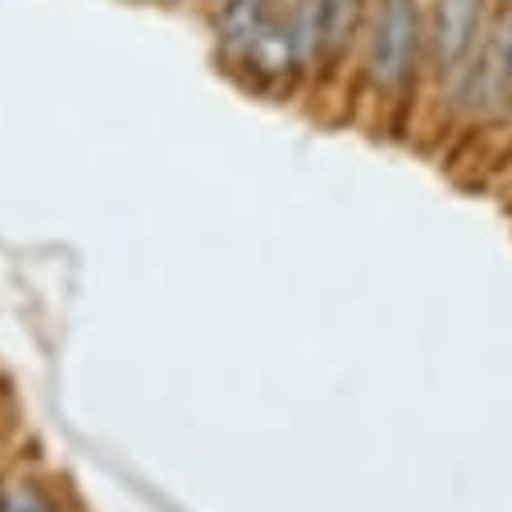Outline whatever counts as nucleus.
Listing matches in <instances>:
<instances>
[{"mask_svg":"<svg viewBox=\"0 0 512 512\" xmlns=\"http://www.w3.org/2000/svg\"><path fill=\"white\" fill-rule=\"evenodd\" d=\"M488 0H432L428 16V52L440 72H460V64L472 56L480 20Z\"/></svg>","mask_w":512,"mask_h":512,"instance_id":"2","label":"nucleus"},{"mask_svg":"<svg viewBox=\"0 0 512 512\" xmlns=\"http://www.w3.org/2000/svg\"><path fill=\"white\" fill-rule=\"evenodd\" d=\"M488 80L500 96L512 92V12L504 16L500 24V36L492 40V68H488Z\"/></svg>","mask_w":512,"mask_h":512,"instance_id":"4","label":"nucleus"},{"mask_svg":"<svg viewBox=\"0 0 512 512\" xmlns=\"http://www.w3.org/2000/svg\"><path fill=\"white\" fill-rule=\"evenodd\" d=\"M368 12V0H312V20H316V56L336 60L360 32Z\"/></svg>","mask_w":512,"mask_h":512,"instance_id":"3","label":"nucleus"},{"mask_svg":"<svg viewBox=\"0 0 512 512\" xmlns=\"http://www.w3.org/2000/svg\"><path fill=\"white\" fill-rule=\"evenodd\" d=\"M0 496H4V492H0Z\"/></svg>","mask_w":512,"mask_h":512,"instance_id":"7","label":"nucleus"},{"mask_svg":"<svg viewBox=\"0 0 512 512\" xmlns=\"http://www.w3.org/2000/svg\"><path fill=\"white\" fill-rule=\"evenodd\" d=\"M424 44H428V24L420 0H376L372 32H368V76L380 88L408 84Z\"/></svg>","mask_w":512,"mask_h":512,"instance_id":"1","label":"nucleus"},{"mask_svg":"<svg viewBox=\"0 0 512 512\" xmlns=\"http://www.w3.org/2000/svg\"><path fill=\"white\" fill-rule=\"evenodd\" d=\"M260 4H264V8H268L276 20H288V16L296 12V4H300V0H260Z\"/></svg>","mask_w":512,"mask_h":512,"instance_id":"6","label":"nucleus"},{"mask_svg":"<svg viewBox=\"0 0 512 512\" xmlns=\"http://www.w3.org/2000/svg\"><path fill=\"white\" fill-rule=\"evenodd\" d=\"M0 512H56V504L48 500V492L32 480H20L12 488H4L0 496Z\"/></svg>","mask_w":512,"mask_h":512,"instance_id":"5","label":"nucleus"}]
</instances>
